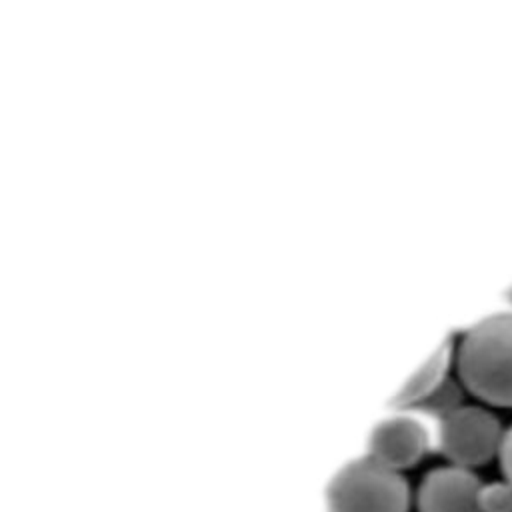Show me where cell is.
<instances>
[{
	"mask_svg": "<svg viewBox=\"0 0 512 512\" xmlns=\"http://www.w3.org/2000/svg\"><path fill=\"white\" fill-rule=\"evenodd\" d=\"M464 388L478 400L512 408V312H498L466 330L456 350Z\"/></svg>",
	"mask_w": 512,
	"mask_h": 512,
	"instance_id": "cell-1",
	"label": "cell"
},
{
	"mask_svg": "<svg viewBox=\"0 0 512 512\" xmlns=\"http://www.w3.org/2000/svg\"><path fill=\"white\" fill-rule=\"evenodd\" d=\"M410 486L372 456L346 462L326 488V512H408Z\"/></svg>",
	"mask_w": 512,
	"mask_h": 512,
	"instance_id": "cell-2",
	"label": "cell"
},
{
	"mask_svg": "<svg viewBox=\"0 0 512 512\" xmlns=\"http://www.w3.org/2000/svg\"><path fill=\"white\" fill-rule=\"evenodd\" d=\"M502 422L476 404H458L436 418V450L456 466L474 470L500 454Z\"/></svg>",
	"mask_w": 512,
	"mask_h": 512,
	"instance_id": "cell-3",
	"label": "cell"
},
{
	"mask_svg": "<svg viewBox=\"0 0 512 512\" xmlns=\"http://www.w3.org/2000/svg\"><path fill=\"white\" fill-rule=\"evenodd\" d=\"M432 450H436V418L430 420L422 410L400 408L382 418L368 438V456L396 472L416 466Z\"/></svg>",
	"mask_w": 512,
	"mask_h": 512,
	"instance_id": "cell-4",
	"label": "cell"
},
{
	"mask_svg": "<svg viewBox=\"0 0 512 512\" xmlns=\"http://www.w3.org/2000/svg\"><path fill=\"white\" fill-rule=\"evenodd\" d=\"M482 480L470 468L446 464L432 468L420 482L416 504L420 512H480Z\"/></svg>",
	"mask_w": 512,
	"mask_h": 512,
	"instance_id": "cell-5",
	"label": "cell"
},
{
	"mask_svg": "<svg viewBox=\"0 0 512 512\" xmlns=\"http://www.w3.org/2000/svg\"><path fill=\"white\" fill-rule=\"evenodd\" d=\"M452 358V340H446L394 396L392 404L398 408H410L416 404H424L428 398H432L446 384V372L450 368Z\"/></svg>",
	"mask_w": 512,
	"mask_h": 512,
	"instance_id": "cell-6",
	"label": "cell"
},
{
	"mask_svg": "<svg viewBox=\"0 0 512 512\" xmlns=\"http://www.w3.org/2000/svg\"><path fill=\"white\" fill-rule=\"evenodd\" d=\"M478 506L480 512H512V484L508 480L482 484Z\"/></svg>",
	"mask_w": 512,
	"mask_h": 512,
	"instance_id": "cell-7",
	"label": "cell"
},
{
	"mask_svg": "<svg viewBox=\"0 0 512 512\" xmlns=\"http://www.w3.org/2000/svg\"><path fill=\"white\" fill-rule=\"evenodd\" d=\"M498 462H500V470L504 474V480H508L512 484V424L504 430Z\"/></svg>",
	"mask_w": 512,
	"mask_h": 512,
	"instance_id": "cell-8",
	"label": "cell"
},
{
	"mask_svg": "<svg viewBox=\"0 0 512 512\" xmlns=\"http://www.w3.org/2000/svg\"><path fill=\"white\" fill-rule=\"evenodd\" d=\"M510 298H512V292H510Z\"/></svg>",
	"mask_w": 512,
	"mask_h": 512,
	"instance_id": "cell-9",
	"label": "cell"
}]
</instances>
